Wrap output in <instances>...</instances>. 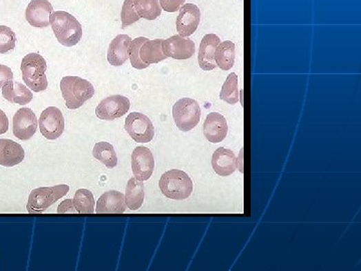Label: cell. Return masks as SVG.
<instances>
[{"label":"cell","instance_id":"1","mask_svg":"<svg viewBox=\"0 0 361 271\" xmlns=\"http://www.w3.org/2000/svg\"><path fill=\"white\" fill-rule=\"evenodd\" d=\"M50 24L59 43L67 48L78 45L83 37L81 24L68 12H52Z\"/></svg>","mask_w":361,"mask_h":271},{"label":"cell","instance_id":"2","mask_svg":"<svg viewBox=\"0 0 361 271\" xmlns=\"http://www.w3.org/2000/svg\"><path fill=\"white\" fill-rule=\"evenodd\" d=\"M161 192L172 200H185L193 193V181L186 172L173 169L163 174L158 182Z\"/></svg>","mask_w":361,"mask_h":271},{"label":"cell","instance_id":"3","mask_svg":"<svg viewBox=\"0 0 361 271\" xmlns=\"http://www.w3.org/2000/svg\"><path fill=\"white\" fill-rule=\"evenodd\" d=\"M61 90L68 109H79L94 97V88L87 79L79 77H65L61 81Z\"/></svg>","mask_w":361,"mask_h":271},{"label":"cell","instance_id":"4","mask_svg":"<svg viewBox=\"0 0 361 271\" xmlns=\"http://www.w3.org/2000/svg\"><path fill=\"white\" fill-rule=\"evenodd\" d=\"M21 68L24 83L28 89L35 92L48 89V81L45 74L48 65L41 54H26L21 61Z\"/></svg>","mask_w":361,"mask_h":271},{"label":"cell","instance_id":"5","mask_svg":"<svg viewBox=\"0 0 361 271\" xmlns=\"http://www.w3.org/2000/svg\"><path fill=\"white\" fill-rule=\"evenodd\" d=\"M70 191V187L65 184L56 185L52 187H41L34 189L28 197V209L30 214H39L61 198L65 197Z\"/></svg>","mask_w":361,"mask_h":271},{"label":"cell","instance_id":"6","mask_svg":"<svg viewBox=\"0 0 361 271\" xmlns=\"http://www.w3.org/2000/svg\"><path fill=\"white\" fill-rule=\"evenodd\" d=\"M173 118L180 131H191L197 127L201 120V108L197 101L193 99H180L174 105Z\"/></svg>","mask_w":361,"mask_h":271},{"label":"cell","instance_id":"7","mask_svg":"<svg viewBox=\"0 0 361 271\" xmlns=\"http://www.w3.org/2000/svg\"><path fill=\"white\" fill-rule=\"evenodd\" d=\"M125 129L136 143H149L155 137V129L152 121L144 114L136 112L127 117Z\"/></svg>","mask_w":361,"mask_h":271},{"label":"cell","instance_id":"8","mask_svg":"<svg viewBox=\"0 0 361 271\" xmlns=\"http://www.w3.org/2000/svg\"><path fill=\"white\" fill-rule=\"evenodd\" d=\"M41 133L48 140H56L65 131V117L56 107L45 109L39 120Z\"/></svg>","mask_w":361,"mask_h":271},{"label":"cell","instance_id":"9","mask_svg":"<svg viewBox=\"0 0 361 271\" xmlns=\"http://www.w3.org/2000/svg\"><path fill=\"white\" fill-rule=\"evenodd\" d=\"M130 108L131 103L127 97L116 94L103 99L96 107V114L101 120L114 121L125 116L129 112Z\"/></svg>","mask_w":361,"mask_h":271},{"label":"cell","instance_id":"10","mask_svg":"<svg viewBox=\"0 0 361 271\" xmlns=\"http://www.w3.org/2000/svg\"><path fill=\"white\" fill-rule=\"evenodd\" d=\"M13 134L21 141L30 140L37 133V116L30 108H23L13 116Z\"/></svg>","mask_w":361,"mask_h":271},{"label":"cell","instance_id":"11","mask_svg":"<svg viewBox=\"0 0 361 271\" xmlns=\"http://www.w3.org/2000/svg\"><path fill=\"white\" fill-rule=\"evenodd\" d=\"M155 169V159L147 147H136L132 154V170L136 179L149 180Z\"/></svg>","mask_w":361,"mask_h":271},{"label":"cell","instance_id":"12","mask_svg":"<svg viewBox=\"0 0 361 271\" xmlns=\"http://www.w3.org/2000/svg\"><path fill=\"white\" fill-rule=\"evenodd\" d=\"M163 52L167 57L175 59H189L195 54L196 46L192 39L180 35H173L163 39Z\"/></svg>","mask_w":361,"mask_h":271},{"label":"cell","instance_id":"13","mask_svg":"<svg viewBox=\"0 0 361 271\" xmlns=\"http://www.w3.org/2000/svg\"><path fill=\"white\" fill-rule=\"evenodd\" d=\"M201 21V10L196 4L186 3L180 8L176 28L180 37H188L195 34Z\"/></svg>","mask_w":361,"mask_h":271},{"label":"cell","instance_id":"14","mask_svg":"<svg viewBox=\"0 0 361 271\" xmlns=\"http://www.w3.org/2000/svg\"><path fill=\"white\" fill-rule=\"evenodd\" d=\"M52 12L54 8L48 0H32L26 8V21L34 28H48Z\"/></svg>","mask_w":361,"mask_h":271},{"label":"cell","instance_id":"15","mask_svg":"<svg viewBox=\"0 0 361 271\" xmlns=\"http://www.w3.org/2000/svg\"><path fill=\"white\" fill-rule=\"evenodd\" d=\"M203 130L204 136L209 142L214 144L222 142L228 134V124L225 117L216 112L209 114L205 120Z\"/></svg>","mask_w":361,"mask_h":271},{"label":"cell","instance_id":"16","mask_svg":"<svg viewBox=\"0 0 361 271\" xmlns=\"http://www.w3.org/2000/svg\"><path fill=\"white\" fill-rule=\"evenodd\" d=\"M127 209L124 194L109 191L101 196L96 202V214H123Z\"/></svg>","mask_w":361,"mask_h":271},{"label":"cell","instance_id":"17","mask_svg":"<svg viewBox=\"0 0 361 271\" xmlns=\"http://www.w3.org/2000/svg\"><path fill=\"white\" fill-rule=\"evenodd\" d=\"M219 43V37L214 34H206L202 39L199 48V56H198V63L202 70L210 72L217 67L215 61V52Z\"/></svg>","mask_w":361,"mask_h":271},{"label":"cell","instance_id":"18","mask_svg":"<svg viewBox=\"0 0 361 271\" xmlns=\"http://www.w3.org/2000/svg\"><path fill=\"white\" fill-rule=\"evenodd\" d=\"M133 39L127 34H118L110 43L107 61L114 67L124 65L129 59V48Z\"/></svg>","mask_w":361,"mask_h":271},{"label":"cell","instance_id":"19","mask_svg":"<svg viewBox=\"0 0 361 271\" xmlns=\"http://www.w3.org/2000/svg\"><path fill=\"white\" fill-rule=\"evenodd\" d=\"M212 167L215 173L222 177L232 175L237 169V159L231 150L219 148L212 157Z\"/></svg>","mask_w":361,"mask_h":271},{"label":"cell","instance_id":"20","mask_svg":"<svg viewBox=\"0 0 361 271\" xmlns=\"http://www.w3.org/2000/svg\"><path fill=\"white\" fill-rule=\"evenodd\" d=\"M25 157L23 148L12 140L0 139V165L13 167L21 164Z\"/></svg>","mask_w":361,"mask_h":271},{"label":"cell","instance_id":"21","mask_svg":"<svg viewBox=\"0 0 361 271\" xmlns=\"http://www.w3.org/2000/svg\"><path fill=\"white\" fill-rule=\"evenodd\" d=\"M2 96L6 101L17 105H28L34 99L32 90L19 81H8L2 87Z\"/></svg>","mask_w":361,"mask_h":271},{"label":"cell","instance_id":"22","mask_svg":"<svg viewBox=\"0 0 361 271\" xmlns=\"http://www.w3.org/2000/svg\"><path fill=\"white\" fill-rule=\"evenodd\" d=\"M163 39H154L149 41L147 39L142 46H141L140 50H138V57L141 61L145 65L149 66L153 63H161L167 59L163 52L162 48Z\"/></svg>","mask_w":361,"mask_h":271},{"label":"cell","instance_id":"23","mask_svg":"<svg viewBox=\"0 0 361 271\" xmlns=\"http://www.w3.org/2000/svg\"><path fill=\"white\" fill-rule=\"evenodd\" d=\"M145 199V187L143 181L131 178L125 188V200L127 207L131 210H138L142 207Z\"/></svg>","mask_w":361,"mask_h":271},{"label":"cell","instance_id":"24","mask_svg":"<svg viewBox=\"0 0 361 271\" xmlns=\"http://www.w3.org/2000/svg\"><path fill=\"white\" fill-rule=\"evenodd\" d=\"M235 45L233 41H225L219 43L216 48L215 61L222 70H229L235 63Z\"/></svg>","mask_w":361,"mask_h":271},{"label":"cell","instance_id":"25","mask_svg":"<svg viewBox=\"0 0 361 271\" xmlns=\"http://www.w3.org/2000/svg\"><path fill=\"white\" fill-rule=\"evenodd\" d=\"M132 1L140 19L155 21L162 12L158 0H132Z\"/></svg>","mask_w":361,"mask_h":271},{"label":"cell","instance_id":"26","mask_svg":"<svg viewBox=\"0 0 361 271\" xmlns=\"http://www.w3.org/2000/svg\"><path fill=\"white\" fill-rule=\"evenodd\" d=\"M92 155L107 168L113 169L118 165V157L113 145L107 142H99L94 145Z\"/></svg>","mask_w":361,"mask_h":271},{"label":"cell","instance_id":"27","mask_svg":"<svg viewBox=\"0 0 361 271\" xmlns=\"http://www.w3.org/2000/svg\"><path fill=\"white\" fill-rule=\"evenodd\" d=\"M74 208L79 214H92L94 213V195L87 189H79L74 194Z\"/></svg>","mask_w":361,"mask_h":271},{"label":"cell","instance_id":"28","mask_svg":"<svg viewBox=\"0 0 361 271\" xmlns=\"http://www.w3.org/2000/svg\"><path fill=\"white\" fill-rule=\"evenodd\" d=\"M220 99L229 105H236L239 102V89H238V77L235 72H231L227 77L225 83L220 92Z\"/></svg>","mask_w":361,"mask_h":271},{"label":"cell","instance_id":"29","mask_svg":"<svg viewBox=\"0 0 361 271\" xmlns=\"http://www.w3.org/2000/svg\"><path fill=\"white\" fill-rule=\"evenodd\" d=\"M17 45V35L12 28L0 26V54H8L14 50Z\"/></svg>","mask_w":361,"mask_h":271},{"label":"cell","instance_id":"30","mask_svg":"<svg viewBox=\"0 0 361 271\" xmlns=\"http://www.w3.org/2000/svg\"><path fill=\"white\" fill-rule=\"evenodd\" d=\"M147 37H136V39H133L130 46L129 48V59L131 61V65L133 66V68H136V70H144L147 68L149 66L145 65L138 57V50H140L141 46L147 41Z\"/></svg>","mask_w":361,"mask_h":271},{"label":"cell","instance_id":"31","mask_svg":"<svg viewBox=\"0 0 361 271\" xmlns=\"http://www.w3.org/2000/svg\"><path fill=\"white\" fill-rule=\"evenodd\" d=\"M121 19H122V28H125L131 24L136 23L140 21V17L136 12L134 8L133 1L132 0H125L124 6H123L122 13H121Z\"/></svg>","mask_w":361,"mask_h":271},{"label":"cell","instance_id":"32","mask_svg":"<svg viewBox=\"0 0 361 271\" xmlns=\"http://www.w3.org/2000/svg\"><path fill=\"white\" fill-rule=\"evenodd\" d=\"M161 8L167 12H176L180 10L186 0H158Z\"/></svg>","mask_w":361,"mask_h":271},{"label":"cell","instance_id":"33","mask_svg":"<svg viewBox=\"0 0 361 271\" xmlns=\"http://www.w3.org/2000/svg\"><path fill=\"white\" fill-rule=\"evenodd\" d=\"M57 213L59 214H76V210L74 208V202L72 199H65L61 202L57 207Z\"/></svg>","mask_w":361,"mask_h":271},{"label":"cell","instance_id":"34","mask_svg":"<svg viewBox=\"0 0 361 271\" xmlns=\"http://www.w3.org/2000/svg\"><path fill=\"white\" fill-rule=\"evenodd\" d=\"M13 79V72L12 68L8 66L0 65V88L3 87L6 81H12Z\"/></svg>","mask_w":361,"mask_h":271},{"label":"cell","instance_id":"35","mask_svg":"<svg viewBox=\"0 0 361 271\" xmlns=\"http://www.w3.org/2000/svg\"><path fill=\"white\" fill-rule=\"evenodd\" d=\"M10 127V122H8V116L2 110H0V135L6 134L8 131Z\"/></svg>","mask_w":361,"mask_h":271}]
</instances>
